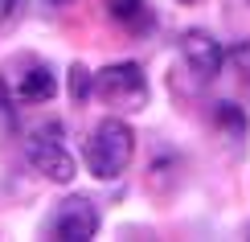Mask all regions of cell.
<instances>
[{"label":"cell","mask_w":250,"mask_h":242,"mask_svg":"<svg viewBox=\"0 0 250 242\" xmlns=\"http://www.w3.org/2000/svg\"><path fill=\"white\" fill-rule=\"evenodd\" d=\"M131 156H135V132L123 119L111 115V119H103L99 128L90 132V140H86V168H90V176L115 181V176L127 173Z\"/></svg>","instance_id":"obj_1"},{"label":"cell","mask_w":250,"mask_h":242,"mask_svg":"<svg viewBox=\"0 0 250 242\" xmlns=\"http://www.w3.org/2000/svg\"><path fill=\"white\" fill-rule=\"evenodd\" d=\"M90 94H99L107 107L119 111H140L148 103V78L135 62H115V66H103L90 78Z\"/></svg>","instance_id":"obj_2"},{"label":"cell","mask_w":250,"mask_h":242,"mask_svg":"<svg viewBox=\"0 0 250 242\" xmlns=\"http://www.w3.org/2000/svg\"><path fill=\"white\" fill-rule=\"evenodd\" d=\"M29 164H33L45 181H54V185H70L74 181V156H70L66 144H62V128L58 123H45V128H37L33 135H29Z\"/></svg>","instance_id":"obj_3"},{"label":"cell","mask_w":250,"mask_h":242,"mask_svg":"<svg viewBox=\"0 0 250 242\" xmlns=\"http://www.w3.org/2000/svg\"><path fill=\"white\" fill-rule=\"evenodd\" d=\"M45 230L58 242H86V238L99 234V209H95L90 197H66L54 209V218H49Z\"/></svg>","instance_id":"obj_4"},{"label":"cell","mask_w":250,"mask_h":242,"mask_svg":"<svg viewBox=\"0 0 250 242\" xmlns=\"http://www.w3.org/2000/svg\"><path fill=\"white\" fill-rule=\"evenodd\" d=\"M181 54L189 62V70L197 78H217L222 74V41H213V33L205 29H185L181 33Z\"/></svg>","instance_id":"obj_5"},{"label":"cell","mask_w":250,"mask_h":242,"mask_svg":"<svg viewBox=\"0 0 250 242\" xmlns=\"http://www.w3.org/2000/svg\"><path fill=\"white\" fill-rule=\"evenodd\" d=\"M111 17L119 21L127 33H152L156 13H152V0H111Z\"/></svg>","instance_id":"obj_6"},{"label":"cell","mask_w":250,"mask_h":242,"mask_svg":"<svg viewBox=\"0 0 250 242\" xmlns=\"http://www.w3.org/2000/svg\"><path fill=\"white\" fill-rule=\"evenodd\" d=\"M58 94V78L49 66H33L21 74V87H17V99L21 103H49Z\"/></svg>","instance_id":"obj_7"},{"label":"cell","mask_w":250,"mask_h":242,"mask_svg":"<svg viewBox=\"0 0 250 242\" xmlns=\"http://www.w3.org/2000/svg\"><path fill=\"white\" fill-rule=\"evenodd\" d=\"M217 123H222L226 135H234V140H242L246 135V115L234 107V103H217Z\"/></svg>","instance_id":"obj_8"},{"label":"cell","mask_w":250,"mask_h":242,"mask_svg":"<svg viewBox=\"0 0 250 242\" xmlns=\"http://www.w3.org/2000/svg\"><path fill=\"white\" fill-rule=\"evenodd\" d=\"M90 78H95V74H90L86 66L70 70V99H74V103H86L90 99Z\"/></svg>","instance_id":"obj_9"},{"label":"cell","mask_w":250,"mask_h":242,"mask_svg":"<svg viewBox=\"0 0 250 242\" xmlns=\"http://www.w3.org/2000/svg\"><path fill=\"white\" fill-rule=\"evenodd\" d=\"M21 8H25V0H0V25L17 21V17H21Z\"/></svg>","instance_id":"obj_10"},{"label":"cell","mask_w":250,"mask_h":242,"mask_svg":"<svg viewBox=\"0 0 250 242\" xmlns=\"http://www.w3.org/2000/svg\"><path fill=\"white\" fill-rule=\"evenodd\" d=\"M8 107V87H4V78H0V111Z\"/></svg>","instance_id":"obj_11"},{"label":"cell","mask_w":250,"mask_h":242,"mask_svg":"<svg viewBox=\"0 0 250 242\" xmlns=\"http://www.w3.org/2000/svg\"><path fill=\"white\" fill-rule=\"evenodd\" d=\"M181 4H193V0H181Z\"/></svg>","instance_id":"obj_12"},{"label":"cell","mask_w":250,"mask_h":242,"mask_svg":"<svg viewBox=\"0 0 250 242\" xmlns=\"http://www.w3.org/2000/svg\"><path fill=\"white\" fill-rule=\"evenodd\" d=\"M58 4H62V0H58Z\"/></svg>","instance_id":"obj_13"}]
</instances>
